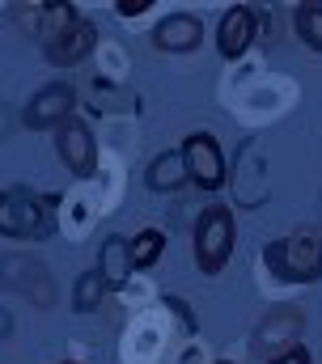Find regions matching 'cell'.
I'll list each match as a JSON object with an SVG mask.
<instances>
[{"instance_id": "6da1fadb", "label": "cell", "mask_w": 322, "mask_h": 364, "mask_svg": "<svg viewBox=\"0 0 322 364\" xmlns=\"http://www.w3.org/2000/svg\"><path fill=\"white\" fill-rule=\"evenodd\" d=\"M234 246H238V220H234V208L225 203H208L195 220V237H191V255H195V267L199 275H221L234 259Z\"/></svg>"}, {"instance_id": "ba28073f", "label": "cell", "mask_w": 322, "mask_h": 364, "mask_svg": "<svg viewBox=\"0 0 322 364\" xmlns=\"http://www.w3.org/2000/svg\"><path fill=\"white\" fill-rule=\"evenodd\" d=\"M73 110H77V90H73L68 81H51V85H43V90L26 102L21 127L47 132V127H60L64 119H73Z\"/></svg>"}, {"instance_id": "44dd1931", "label": "cell", "mask_w": 322, "mask_h": 364, "mask_svg": "<svg viewBox=\"0 0 322 364\" xmlns=\"http://www.w3.org/2000/svg\"><path fill=\"white\" fill-rule=\"evenodd\" d=\"M217 364H234V360H217Z\"/></svg>"}, {"instance_id": "7c38bea8", "label": "cell", "mask_w": 322, "mask_h": 364, "mask_svg": "<svg viewBox=\"0 0 322 364\" xmlns=\"http://www.w3.org/2000/svg\"><path fill=\"white\" fill-rule=\"evenodd\" d=\"M93 47H98V30H93V21H77V26L64 30L56 43H47L43 55H47L51 68H73V64H80V60L93 51Z\"/></svg>"}, {"instance_id": "ffe728a7", "label": "cell", "mask_w": 322, "mask_h": 364, "mask_svg": "<svg viewBox=\"0 0 322 364\" xmlns=\"http://www.w3.org/2000/svg\"><path fill=\"white\" fill-rule=\"evenodd\" d=\"M9 127H13V114H9V110H4V106H0V140H4V136H9Z\"/></svg>"}, {"instance_id": "ac0fdd59", "label": "cell", "mask_w": 322, "mask_h": 364, "mask_svg": "<svg viewBox=\"0 0 322 364\" xmlns=\"http://www.w3.org/2000/svg\"><path fill=\"white\" fill-rule=\"evenodd\" d=\"M149 9H153V0H119V4H115L119 17H140V13H149Z\"/></svg>"}, {"instance_id": "7402d4cb", "label": "cell", "mask_w": 322, "mask_h": 364, "mask_svg": "<svg viewBox=\"0 0 322 364\" xmlns=\"http://www.w3.org/2000/svg\"><path fill=\"white\" fill-rule=\"evenodd\" d=\"M64 364H73V360H64Z\"/></svg>"}, {"instance_id": "e0dca14e", "label": "cell", "mask_w": 322, "mask_h": 364, "mask_svg": "<svg viewBox=\"0 0 322 364\" xmlns=\"http://www.w3.org/2000/svg\"><path fill=\"white\" fill-rule=\"evenodd\" d=\"M161 250H165V233H157V229H140V233L132 237V267H136V272L153 267V263L161 259Z\"/></svg>"}, {"instance_id": "7a4b0ae2", "label": "cell", "mask_w": 322, "mask_h": 364, "mask_svg": "<svg viewBox=\"0 0 322 364\" xmlns=\"http://www.w3.org/2000/svg\"><path fill=\"white\" fill-rule=\"evenodd\" d=\"M56 195H38L30 186H4L0 191V237H43L51 233Z\"/></svg>"}, {"instance_id": "9a60e30c", "label": "cell", "mask_w": 322, "mask_h": 364, "mask_svg": "<svg viewBox=\"0 0 322 364\" xmlns=\"http://www.w3.org/2000/svg\"><path fill=\"white\" fill-rule=\"evenodd\" d=\"M293 26H297V38L310 47V51H318L322 55V4H297V13H293Z\"/></svg>"}, {"instance_id": "2e32d148", "label": "cell", "mask_w": 322, "mask_h": 364, "mask_svg": "<svg viewBox=\"0 0 322 364\" xmlns=\"http://www.w3.org/2000/svg\"><path fill=\"white\" fill-rule=\"evenodd\" d=\"M102 296H106V279L98 272H80L77 284H73V309L77 314H93L102 305Z\"/></svg>"}, {"instance_id": "30bf717a", "label": "cell", "mask_w": 322, "mask_h": 364, "mask_svg": "<svg viewBox=\"0 0 322 364\" xmlns=\"http://www.w3.org/2000/svg\"><path fill=\"white\" fill-rule=\"evenodd\" d=\"M254 38H259V9H250V4L229 9L221 17V26H217V51H221V60H242L254 47Z\"/></svg>"}, {"instance_id": "277c9868", "label": "cell", "mask_w": 322, "mask_h": 364, "mask_svg": "<svg viewBox=\"0 0 322 364\" xmlns=\"http://www.w3.org/2000/svg\"><path fill=\"white\" fill-rule=\"evenodd\" d=\"M182 166H187V182H195L199 191H221L229 182V166H225V149L212 132H191L182 140Z\"/></svg>"}, {"instance_id": "5b68a950", "label": "cell", "mask_w": 322, "mask_h": 364, "mask_svg": "<svg viewBox=\"0 0 322 364\" xmlns=\"http://www.w3.org/2000/svg\"><path fill=\"white\" fill-rule=\"evenodd\" d=\"M0 288L26 296L38 309H51V301H56V288H51L47 267L38 259H30V255H0Z\"/></svg>"}, {"instance_id": "3957f363", "label": "cell", "mask_w": 322, "mask_h": 364, "mask_svg": "<svg viewBox=\"0 0 322 364\" xmlns=\"http://www.w3.org/2000/svg\"><path fill=\"white\" fill-rule=\"evenodd\" d=\"M259 263L284 284H314V279H322V237H314V233L276 237L259 255Z\"/></svg>"}, {"instance_id": "5bb4252c", "label": "cell", "mask_w": 322, "mask_h": 364, "mask_svg": "<svg viewBox=\"0 0 322 364\" xmlns=\"http://www.w3.org/2000/svg\"><path fill=\"white\" fill-rule=\"evenodd\" d=\"M145 182H149V191H157V195H170V191H178V186L187 182L182 153H178V149H170V153L153 157V161H149V174H145Z\"/></svg>"}, {"instance_id": "52a82bcc", "label": "cell", "mask_w": 322, "mask_h": 364, "mask_svg": "<svg viewBox=\"0 0 322 364\" xmlns=\"http://www.w3.org/2000/svg\"><path fill=\"white\" fill-rule=\"evenodd\" d=\"M9 17H13L17 26H26L43 47H47V43H56L64 30H73V26L80 21L77 9H73L68 0H38V4H26V9H21V4H13V9H9Z\"/></svg>"}, {"instance_id": "8fae6325", "label": "cell", "mask_w": 322, "mask_h": 364, "mask_svg": "<svg viewBox=\"0 0 322 364\" xmlns=\"http://www.w3.org/2000/svg\"><path fill=\"white\" fill-rule=\"evenodd\" d=\"M204 43V21L195 13H165L153 26V47L157 51H195Z\"/></svg>"}, {"instance_id": "9c48e42d", "label": "cell", "mask_w": 322, "mask_h": 364, "mask_svg": "<svg viewBox=\"0 0 322 364\" xmlns=\"http://www.w3.org/2000/svg\"><path fill=\"white\" fill-rule=\"evenodd\" d=\"M56 153H60V161H64L80 182H89L98 174V140H93L89 123H80L77 114L56 127Z\"/></svg>"}, {"instance_id": "d6986e66", "label": "cell", "mask_w": 322, "mask_h": 364, "mask_svg": "<svg viewBox=\"0 0 322 364\" xmlns=\"http://www.w3.org/2000/svg\"><path fill=\"white\" fill-rule=\"evenodd\" d=\"M267 364H314V360H310V352L297 343V348H289L284 356H276V360H267Z\"/></svg>"}, {"instance_id": "4fadbf2b", "label": "cell", "mask_w": 322, "mask_h": 364, "mask_svg": "<svg viewBox=\"0 0 322 364\" xmlns=\"http://www.w3.org/2000/svg\"><path fill=\"white\" fill-rule=\"evenodd\" d=\"M132 272H136L132 267V237L110 233L102 242V250H98V275L106 279V288H128Z\"/></svg>"}, {"instance_id": "8992f818", "label": "cell", "mask_w": 322, "mask_h": 364, "mask_svg": "<svg viewBox=\"0 0 322 364\" xmlns=\"http://www.w3.org/2000/svg\"><path fill=\"white\" fill-rule=\"evenodd\" d=\"M301 326H306V314H301V309H293V305L271 309V314L259 322V331H254V343H250L254 356H259V360H276V356H284L289 348H297Z\"/></svg>"}]
</instances>
